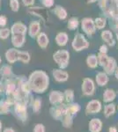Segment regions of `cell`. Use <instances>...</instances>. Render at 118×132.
Instances as JSON below:
<instances>
[{
  "label": "cell",
  "instance_id": "obj_1",
  "mask_svg": "<svg viewBox=\"0 0 118 132\" xmlns=\"http://www.w3.org/2000/svg\"><path fill=\"white\" fill-rule=\"evenodd\" d=\"M28 84L32 91L36 93H43L49 88V77L44 72L36 71L30 77Z\"/></svg>",
  "mask_w": 118,
  "mask_h": 132
},
{
  "label": "cell",
  "instance_id": "obj_2",
  "mask_svg": "<svg viewBox=\"0 0 118 132\" xmlns=\"http://www.w3.org/2000/svg\"><path fill=\"white\" fill-rule=\"evenodd\" d=\"M28 106L22 101H19L13 106V114L21 122H26L28 119Z\"/></svg>",
  "mask_w": 118,
  "mask_h": 132
},
{
  "label": "cell",
  "instance_id": "obj_3",
  "mask_svg": "<svg viewBox=\"0 0 118 132\" xmlns=\"http://www.w3.org/2000/svg\"><path fill=\"white\" fill-rule=\"evenodd\" d=\"M66 107H67V104L64 103L52 106L49 108V114L51 117L56 121H61L64 114H66Z\"/></svg>",
  "mask_w": 118,
  "mask_h": 132
},
{
  "label": "cell",
  "instance_id": "obj_4",
  "mask_svg": "<svg viewBox=\"0 0 118 132\" xmlns=\"http://www.w3.org/2000/svg\"><path fill=\"white\" fill-rule=\"evenodd\" d=\"M102 109L101 102L98 100H92L89 102H87L85 108V112L87 116H94L99 114Z\"/></svg>",
  "mask_w": 118,
  "mask_h": 132
},
{
  "label": "cell",
  "instance_id": "obj_5",
  "mask_svg": "<svg viewBox=\"0 0 118 132\" xmlns=\"http://www.w3.org/2000/svg\"><path fill=\"white\" fill-rule=\"evenodd\" d=\"M95 92V86L94 83L90 78H85L82 83V93L85 96L90 97L93 96Z\"/></svg>",
  "mask_w": 118,
  "mask_h": 132
},
{
  "label": "cell",
  "instance_id": "obj_6",
  "mask_svg": "<svg viewBox=\"0 0 118 132\" xmlns=\"http://www.w3.org/2000/svg\"><path fill=\"white\" fill-rule=\"evenodd\" d=\"M49 103L52 106L59 105L64 103V95L62 92L59 91H52L49 95Z\"/></svg>",
  "mask_w": 118,
  "mask_h": 132
},
{
  "label": "cell",
  "instance_id": "obj_7",
  "mask_svg": "<svg viewBox=\"0 0 118 132\" xmlns=\"http://www.w3.org/2000/svg\"><path fill=\"white\" fill-rule=\"evenodd\" d=\"M102 128H103V122L100 118L93 117L88 122L89 132H101Z\"/></svg>",
  "mask_w": 118,
  "mask_h": 132
},
{
  "label": "cell",
  "instance_id": "obj_8",
  "mask_svg": "<svg viewBox=\"0 0 118 132\" xmlns=\"http://www.w3.org/2000/svg\"><path fill=\"white\" fill-rule=\"evenodd\" d=\"M80 109H81V107L78 103L72 102V103L67 104V107H66V114L74 117L76 114H78V113L80 111Z\"/></svg>",
  "mask_w": 118,
  "mask_h": 132
},
{
  "label": "cell",
  "instance_id": "obj_9",
  "mask_svg": "<svg viewBox=\"0 0 118 132\" xmlns=\"http://www.w3.org/2000/svg\"><path fill=\"white\" fill-rule=\"evenodd\" d=\"M12 106L6 100L0 101V116H7L11 113V108Z\"/></svg>",
  "mask_w": 118,
  "mask_h": 132
},
{
  "label": "cell",
  "instance_id": "obj_10",
  "mask_svg": "<svg viewBox=\"0 0 118 132\" xmlns=\"http://www.w3.org/2000/svg\"><path fill=\"white\" fill-rule=\"evenodd\" d=\"M116 112V107L114 103H108L104 107L103 109V116L106 118H109V117L113 116Z\"/></svg>",
  "mask_w": 118,
  "mask_h": 132
},
{
  "label": "cell",
  "instance_id": "obj_11",
  "mask_svg": "<svg viewBox=\"0 0 118 132\" xmlns=\"http://www.w3.org/2000/svg\"><path fill=\"white\" fill-rule=\"evenodd\" d=\"M60 122H61L62 126L64 129H70L72 127V125H73V116H70L68 114H65Z\"/></svg>",
  "mask_w": 118,
  "mask_h": 132
},
{
  "label": "cell",
  "instance_id": "obj_12",
  "mask_svg": "<svg viewBox=\"0 0 118 132\" xmlns=\"http://www.w3.org/2000/svg\"><path fill=\"white\" fill-rule=\"evenodd\" d=\"M116 97L115 91L112 89H107L103 93V101L106 103H111Z\"/></svg>",
  "mask_w": 118,
  "mask_h": 132
},
{
  "label": "cell",
  "instance_id": "obj_13",
  "mask_svg": "<svg viewBox=\"0 0 118 132\" xmlns=\"http://www.w3.org/2000/svg\"><path fill=\"white\" fill-rule=\"evenodd\" d=\"M31 108H32V110H33L34 113L35 114H38L41 110H42V101L40 98H35V100H33L31 103Z\"/></svg>",
  "mask_w": 118,
  "mask_h": 132
},
{
  "label": "cell",
  "instance_id": "obj_14",
  "mask_svg": "<svg viewBox=\"0 0 118 132\" xmlns=\"http://www.w3.org/2000/svg\"><path fill=\"white\" fill-rule=\"evenodd\" d=\"M54 78L58 82H64L68 79V74L65 71H54Z\"/></svg>",
  "mask_w": 118,
  "mask_h": 132
},
{
  "label": "cell",
  "instance_id": "obj_15",
  "mask_svg": "<svg viewBox=\"0 0 118 132\" xmlns=\"http://www.w3.org/2000/svg\"><path fill=\"white\" fill-rule=\"evenodd\" d=\"M108 77L104 73H99L96 76V82L100 86H103L108 83Z\"/></svg>",
  "mask_w": 118,
  "mask_h": 132
},
{
  "label": "cell",
  "instance_id": "obj_16",
  "mask_svg": "<svg viewBox=\"0 0 118 132\" xmlns=\"http://www.w3.org/2000/svg\"><path fill=\"white\" fill-rule=\"evenodd\" d=\"M64 101H66V103L69 104L73 102L74 100V93L72 90H66L64 93Z\"/></svg>",
  "mask_w": 118,
  "mask_h": 132
},
{
  "label": "cell",
  "instance_id": "obj_17",
  "mask_svg": "<svg viewBox=\"0 0 118 132\" xmlns=\"http://www.w3.org/2000/svg\"><path fill=\"white\" fill-rule=\"evenodd\" d=\"M33 132H46V127L42 123H36L33 128Z\"/></svg>",
  "mask_w": 118,
  "mask_h": 132
},
{
  "label": "cell",
  "instance_id": "obj_18",
  "mask_svg": "<svg viewBox=\"0 0 118 132\" xmlns=\"http://www.w3.org/2000/svg\"><path fill=\"white\" fill-rule=\"evenodd\" d=\"M3 132H16V131H15V129H12V128L6 127V128H5V129H3Z\"/></svg>",
  "mask_w": 118,
  "mask_h": 132
},
{
  "label": "cell",
  "instance_id": "obj_19",
  "mask_svg": "<svg viewBox=\"0 0 118 132\" xmlns=\"http://www.w3.org/2000/svg\"><path fill=\"white\" fill-rule=\"evenodd\" d=\"M108 132H117V128L115 126H111L108 128Z\"/></svg>",
  "mask_w": 118,
  "mask_h": 132
},
{
  "label": "cell",
  "instance_id": "obj_20",
  "mask_svg": "<svg viewBox=\"0 0 118 132\" xmlns=\"http://www.w3.org/2000/svg\"><path fill=\"white\" fill-rule=\"evenodd\" d=\"M3 129H4L3 122H2V121L0 120V132H3Z\"/></svg>",
  "mask_w": 118,
  "mask_h": 132
},
{
  "label": "cell",
  "instance_id": "obj_21",
  "mask_svg": "<svg viewBox=\"0 0 118 132\" xmlns=\"http://www.w3.org/2000/svg\"><path fill=\"white\" fill-rule=\"evenodd\" d=\"M116 78H117V79H118V71H117V73H116Z\"/></svg>",
  "mask_w": 118,
  "mask_h": 132
},
{
  "label": "cell",
  "instance_id": "obj_22",
  "mask_svg": "<svg viewBox=\"0 0 118 132\" xmlns=\"http://www.w3.org/2000/svg\"><path fill=\"white\" fill-rule=\"evenodd\" d=\"M117 110H118V107H117Z\"/></svg>",
  "mask_w": 118,
  "mask_h": 132
},
{
  "label": "cell",
  "instance_id": "obj_23",
  "mask_svg": "<svg viewBox=\"0 0 118 132\" xmlns=\"http://www.w3.org/2000/svg\"><path fill=\"white\" fill-rule=\"evenodd\" d=\"M0 92H1V91H0Z\"/></svg>",
  "mask_w": 118,
  "mask_h": 132
}]
</instances>
